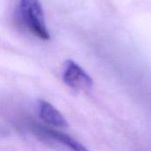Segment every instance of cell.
I'll return each mask as SVG.
<instances>
[{
    "label": "cell",
    "instance_id": "obj_1",
    "mask_svg": "<svg viewBox=\"0 0 151 151\" xmlns=\"http://www.w3.org/2000/svg\"><path fill=\"white\" fill-rule=\"evenodd\" d=\"M16 19L18 24L33 36L42 41L50 39L40 0H19Z\"/></svg>",
    "mask_w": 151,
    "mask_h": 151
},
{
    "label": "cell",
    "instance_id": "obj_2",
    "mask_svg": "<svg viewBox=\"0 0 151 151\" xmlns=\"http://www.w3.org/2000/svg\"><path fill=\"white\" fill-rule=\"evenodd\" d=\"M63 79L67 86L76 90L87 92L93 87L91 77L73 60H67L65 63Z\"/></svg>",
    "mask_w": 151,
    "mask_h": 151
},
{
    "label": "cell",
    "instance_id": "obj_3",
    "mask_svg": "<svg viewBox=\"0 0 151 151\" xmlns=\"http://www.w3.org/2000/svg\"><path fill=\"white\" fill-rule=\"evenodd\" d=\"M40 117L46 123L59 128L68 127V122L64 116L50 103L44 100L38 101Z\"/></svg>",
    "mask_w": 151,
    "mask_h": 151
},
{
    "label": "cell",
    "instance_id": "obj_4",
    "mask_svg": "<svg viewBox=\"0 0 151 151\" xmlns=\"http://www.w3.org/2000/svg\"><path fill=\"white\" fill-rule=\"evenodd\" d=\"M36 130H38L44 135H47L48 137L53 139L54 141L61 143L62 145H65L71 151H88L81 143L65 133L42 127H39Z\"/></svg>",
    "mask_w": 151,
    "mask_h": 151
}]
</instances>
